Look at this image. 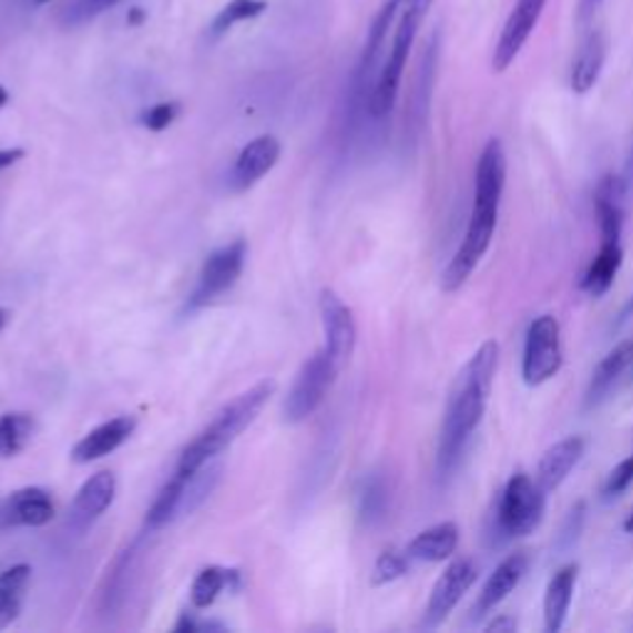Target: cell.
<instances>
[{
    "instance_id": "cell-1",
    "label": "cell",
    "mask_w": 633,
    "mask_h": 633,
    "mask_svg": "<svg viewBox=\"0 0 633 633\" xmlns=\"http://www.w3.org/2000/svg\"><path fill=\"white\" fill-rule=\"evenodd\" d=\"M498 361H500L498 341L496 339L482 341L473 357L468 359L466 367L458 371L453 386H450L436 450L438 480H448L458 470L460 460H463L470 438H473L482 416H486L492 381H496Z\"/></svg>"
},
{
    "instance_id": "cell-2",
    "label": "cell",
    "mask_w": 633,
    "mask_h": 633,
    "mask_svg": "<svg viewBox=\"0 0 633 633\" xmlns=\"http://www.w3.org/2000/svg\"><path fill=\"white\" fill-rule=\"evenodd\" d=\"M273 394H275V381L265 379L251 386V389L243 391L241 396H235V399L225 406L223 411H218V416L213 418V421L184 448V453H181L176 466L178 473L186 476L196 473V470H201L203 466H208L213 458L221 456L223 450L255 421L257 414L263 411V406L270 401Z\"/></svg>"
},
{
    "instance_id": "cell-3",
    "label": "cell",
    "mask_w": 633,
    "mask_h": 633,
    "mask_svg": "<svg viewBox=\"0 0 633 633\" xmlns=\"http://www.w3.org/2000/svg\"><path fill=\"white\" fill-rule=\"evenodd\" d=\"M421 23H423L421 16L399 8V18H396V25L391 32L389 52H386V58L377 72V80H374L371 92L367 96V110L374 120H384V116H389L394 110L404 80L406 62H409L416 32L421 28Z\"/></svg>"
},
{
    "instance_id": "cell-4",
    "label": "cell",
    "mask_w": 633,
    "mask_h": 633,
    "mask_svg": "<svg viewBox=\"0 0 633 633\" xmlns=\"http://www.w3.org/2000/svg\"><path fill=\"white\" fill-rule=\"evenodd\" d=\"M547 508V492L540 488L538 480H532L528 473H514L506 490H502L496 524L498 532L506 540L528 538L540 528Z\"/></svg>"
},
{
    "instance_id": "cell-5",
    "label": "cell",
    "mask_w": 633,
    "mask_h": 633,
    "mask_svg": "<svg viewBox=\"0 0 633 633\" xmlns=\"http://www.w3.org/2000/svg\"><path fill=\"white\" fill-rule=\"evenodd\" d=\"M337 361L329 357L327 349L313 354V357L299 367L293 389H289L283 406L289 423H303L319 409L321 401L327 399L331 384L337 379Z\"/></svg>"
},
{
    "instance_id": "cell-6",
    "label": "cell",
    "mask_w": 633,
    "mask_h": 633,
    "mask_svg": "<svg viewBox=\"0 0 633 633\" xmlns=\"http://www.w3.org/2000/svg\"><path fill=\"white\" fill-rule=\"evenodd\" d=\"M498 208H478L473 206L468 221V231L463 235V243L456 251V255L450 257V263L446 265V270L441 275V289L443 293H458L460 287L468 283V277L476 273V267L480 265L482 255L488 253L492 235L498 228Z\"/></svg>"
},
{
    "instance_id": "cell-7",
    "label": "cell",
    "mask_w": 633,
    "mask_h": 633,
    "mask_svg": "<svg viewBox=\"0 0 633 633\" xmlns=\"http://www.w3.org/2000/svg\"><path fill=\"white\" fill-rule=\"evenodd\" d=\"M564 364L562 329L552 315H540L532 321L524 337L522 351V381L528 386H542L560 374Z\"/></svg>"
},
{
    "instance_id": "cell-8",
    "label": "cell",
    "mask_w": 633,
    "mask_h": 633,
    "mask_svg": "<svg viewBox=\"0 0 633 633\" xmlns=\"http://www.w3.org/2000/svg\"><path fill=\"white\" fill-rule=\"evenodd\" d=\"M245 255H248V245L245 241H233L223 248L213 251L206 261L201 265L198 283L193 287L188 307H203L216 299L218 295L228 293V289L238 283V277L243 273Z\"/></svg>"
},
{
    "instance_id": "cell-9",
    "label": "cell",
    "mask_w": 633,
    "mask_h": 633,
    "mask_svg": "<svg viewBox=\"0 0 633 633\" xmlns=\"http://www.w3.org/2000/svg\"><path fill=\"white\" fill-rule=\"evenodd\" d=\"M544 6L547 0H518L514 3L506 25H502L498 45L492 50V72H506L520 58L522 48L528 45L534 28L540 23Z\"/></svg>"
},
{
    "instance_id": "cell-10",
    "label": "cell",
    "mask_w": 633,
    "mask_h": 633,
    "mask_svg": "<svg viewBox=\"0 0 633 633\" xmlns=\"http://www.w3.org/2000/svg\"><path fill=\"white\" fill-rule=\"evenodd\" d=\"M476 579H478V566L470 560L450 562L431 589V599H428L423 614V626L428 629L441 626L450 616V611L460 604V599L468 594V589L476 584Z\"/></svg>"
},
{
    "instance_id": "cell-11",
    "label": "cell",
    "mask_w": 633,
    "mask_h": 633,
    "mask_svg": "<svg viewBox=\"0 0 633 633\" xmlns=\"http://www.w3.org/2000/svg\"><path fill=\"white\" fill-rule=\"evenodd\" d=\"M321 325H325V349L341 369L357 347V321L351 307L341 303L335 289H321L319 297Z\"/></svg>"
},
{
    "instance_id": "cell-12",
    "label": "cell",
    "mask_w": 633,
    "mask_h": 633,
    "mask_svg": "<svg viewBox=\"0 0 633 633\" xmlns=\"http://www.w3.org/2000/svg\"><path fill=\"white\" fill-rule=\"evenodd\" d=\"M55 518V506L48 490L23 488L0 500V530L8 528H42Z\"/></svg>"
},
{
    "instance_id": "cell-13",
    "label": "cell",
    "mask_w": 633,
    "mask_h": 633,
    "mask_svg": "<svg viewBox=\"0 0 633 633\" xmlns=\"http://www.w3.org/2000/svg\"><path fill=\"white\" fill-rule=\"evenodd\" d=\"M506 178H508V159L506 149H502L500 139H490L482 149L476 166V203L478 208H498L502 193H506Z\"/></svg>"
},
{
    "instance_id": "cell-14",
    "label": "cell",
    "mask_w": 633,
    "mask_h": 633,
    "mask_svg": "<svg viewBox=\"0 0 633 633\" xmlns=\"http://www.w3.org/2000/svg\"><path fill=\"white\" fill-rule=\"evenodd\" d=\"M609 52V40L604 28H586V32L579 40L576 55L572 60L570 72V88L574 94H586L594 90V84L602 78L604 62Z\"/></svg>"
},
{
    "instance_id": "cell-15",
    "label": "cell",
    "mask_w": 633,
    "mask_h": 633,
    "mask_svg": "<svg viewBox=\"0 0 633 633\" xmlns=\"http://www.w3.org/2000/svg\"><path fill=\"white\" fill-rule=\"evenodd\" d=\"M280 152H283L280 142L270 134L257 136L251 144H245L231 171L233 188L235 191L253 188L265 174H270L273 166L277 164V159H280Z\"/></svg>"
},
{
    "instance_id": "cell-16",
    "label": "cell",
    "mask_w": 633,
    "mask_h": 633,
    "mask_svg": "<svg viewBox=\"0 0 633 633\" xmlns=\"http://www.w3.org/2000/svg\"><path fill=\"white\" fill-rule=\"evenodd\" d=\"M136 418L134 416H116L110 421L92 428V431L80 438L72 448V460L74 463H92V460H100L104 456L114 453L116 448L129 441V436L134 433Z\"/></svg>"
},
{
    "instance_id": "cell-17",
    "label": "cell",
    "mask_w": 633,
    "mask_h": 633,
    "mask_svg": "<svg viewBox=\"0 0 633 633\" xmlns=\"http://www.w3.org/2000/svg\"><path fill=\"white\" fill-rule=\"evenodd\" d=\"M586 450V441L582 436H566L562 441H557L544 450V456L540 458L538 473L534 480L540 482V488L544 492H552L562 486V482L570 478L572 470L579 466Z\"/></svg>"
},
{
    "instance_id": "cell-18",
    "label": "cell",
    "mask_w": 633,
    "mask_h": 633,
    "mask_svg": "<svg viewBox=\"0 0 633 633\" xmlns=\"http://www.w3.org/2000/svg\"><path fill=\"white\" fill-rule=\"evenodd\" d=\"M530 570V557L528 554H510L508 560H502L496 572L488 576V582L482 584L480 589V596H478V604H476V614H490L492 609L500 606L506 599L514 592V589L520 586V582L524 579Z\"/></svg>"
},
{
    "instance_id": "cell-19",
    "label": "cell",
    "mask_w": 633,
    "mask_h": 633,
    "mask_svg": "<svg viewBox=\"0 0 633 633\" xmlns=\"http://www.w3.org/2000/svg\"><path fill=\"white\" fill-rule=\"evenodd\" d=\"M624 178L604 176L599 181L594 191V213L602 241H621V228H624Z\"/></svg>"
},
{
    "instance_id": "cell-20",
    "label": "cell",
    "mask_w": 633,
    "mask_h": 633,
    "mask_svg": "<svg viewBox=\"0 0 633 633\" xmlns=\"http://www.w3.org/2000/svg\"><path fill=\"white\" fill-rule=\"evenodd\" d=\"M116 496V478L112 473H94L90 480H84V486L78 490V496L72 500L70 520L80 528H88L104 510L112 506Z\"/></svg>"
},
{
    "instance_id": "cell-21",
    "label": "cell",
    "mask_w": 633,
    "mask_h": 633,
    "mask_svg": "<svg viewBox=\"0 0 633 633\" xmlns=\"http://www.w3.org/2000/svg\"><path fill=\"white\" fill-rule=\"evenodd\" d=\"M629 371H633V339L621 341V345H616L596 364L592 381H589L586 389V406L602 404Z\"/></svg>"
},
{
    "instance_id": "cell-22",
    "label": "cell",
    "mask_w": 633,
    "mask_h": 633,
    "mask_svg": "<svg viewBox=\"0 0 633 633\" xmlns=\"http://www.w3.org/2000/svg\"><path fill=\"white\" fill-rule=\"evenodd\" d=\"M576 574H579V566L566 564L550 579V584H547L544 604H542L547 633H560L564 629L566 614H570V609H572Z\"/></svg>"
},
{
    "instance_id": "cell-23",
    "label": "cell",
    "mask_w": 633,
    "mask_h": 633,
    "mask_svg": "<svg viewBox=\"0 0 633 633\" xmlns=\"http://www.w3.org/2000/svg\"><path fill=\"white\" fill-rule=\"evenodd\" d=\"M458 540H460L458 524L441 522L423 532H418L416 538L409 542V547H406V554L418 562H446L453 557Z\"/></svg>"
},
{
    "instance_id": "cell-24",
    "label": "cell",
    "mask_w": 633,
    "mask_h": 633,
    "mask_svg": "<svg viewBox=\"0 0 633 633\" xmlns=\"http://www.w3.org/2000/svg\"><path fill=\"white\" fill-rule=\"evenodd\" d=\"M621 265H624V248H621V241H602L592 265L586 267V273L582 277L584 293L589 297H604L611 285H614Z\"/></svg>"
},
{
    "instance_id": "cell-25",
    "label": "cell",
    "mask_w": 633,
    "mask_h": 633,
    "mask_svg": "<svg viewBox=\"0 0 633 633\" xmlns=\"http://www.w3.org/2000/svg\"><path fill=\"white\" fill-rule=\"evenodd\" d=\"M30 566L16 564L0 574V631L8 629L23 609V596L30 584Z\"/></svg>"
},
{
    "instance_id": "cell-26",
    "label": "cell",
    "mask_w": 633,
    "mask_h": 633,
    "mask_svg": "<svg viewBox=\"0 0 633 633\" xmlns=\"http://www.w3.org/2000/svg\"><path fill=\"white\" fill-rule=\"evenodd\" d=\"M186 482L188 476L186 473H174L164 488L159 490V496L154 498L152 508L146 512V528L149 530H159L164 524L174 522L176 518H181V502H184V492H186Z\"/></svg>"
},
{
    "instance_id": "cell-27",
    "label": "cell",
    "mask_w": 633,
    "mask_h": 633,
    "mask_svg": "<svg viewBox=\"0 0 633 633\" xmlns=\"http://www.w3.org/2000/svg\"><path fill=\"white\" fill-rule=\"evenodd\" d=\"M241 574L235 570H223V566H206V570L198 572V576L193 579L191 584V604L196 609H208L216 602L218 594L225 586H238Z\"/></svg>"
},
{
    "instance_id": "cell-28",
    "label": "cell",
    "mask_w": 633,
    "mask_h": 633,
    "mask_svg": "<svg viewBox=\"0 0 633 633\" xmlns=\"http://www.w3.org/2000/svg\"><path fill=\"white\" fill-rule=\"evenodd\" d=\"M32 433H35V418L23 411L0 416V458H13L23 450Z\"/></svg>"
},
{
    "instance_id": "cell-29",
    "label": "cell",
    "mask_w": 633,
    "mask_h": 633,
    "mask_svg": "<svg viewBox=\"0 0 633 633\" xmlns=\"http://www.w3.org/2000/svg\"><path fill=\"white\" fill-rule=\"evenodd\" d=\"M265 10H267V0H231V3H225L218 10V16L213 18L211 38H221L238 23L261 18Z\"/></svg>"
},
{
    "instance_id": "cell-30",
    "label": "cell",
    "mask_w": 633,
    "mask_h": 633,
    "mask_svg": "<svg viewBox=\"0 0 633 633\" xmlns=\"http://www.w3.org/2000/svg\"><path fill=\"white\" fill-rule=\"evenodd\" d=\"M409 554H401L396 550H386L379 554L377 564H374V576H371V584L384 586V584H391L396 579H401L406 572H409Z\"/></svg>"
},
{
    "instance_id": "cell-31",
    "label": "cell",
    "mask_w": 633,
    "mask_h": 633,
    "mask_svg": "<svg viewBox=\"0 0 633 633\" xmlns=\"http://www.w3.org/2000/svg\"><path fill=\"white\" fill-rule=\"evenodd\" d=\"M120 0H70L62 10V23L64 25H82L88 20L102 16L104 10L114 8Z\"/></svg>"
},
{
    "instance_id": "cell-32",
    "label": "cell",
    "mask_w": 633,
    "mask_h": 633,
    "mask_svg": "<svg viewBox=\"0 0 633 633\" xmlns=\"http://www.w3.org/2000/svg\"><path fill=\"white\" fill-rule=\"evenodd\" d=\"M386 508V486L381 478H369L364 482L361 496H359V514L361 520L374 522L379 520Z\"/></svg>"
},
{
    "instance_id": "cell-33",
    "label": "cell",
    "mask_w": 633,
    "mask_h": 633,
    "mask_svg": "<svg viewBox=\"0 0 633 633\" xmlns=\"http://www.w3.org/2000/svg\"><path fill=\"white\" fill-rule=\"evenodd\" d=\"M633 486V456L624 458L621 463L611 470L604 488H602V496L609 498H619L621 492H626Z\"/></svg>"
},
{
    "instance_id": "cell-34",
    "label": "cell",
    "mask_w": 633,
    "mask_h": 633,
    "mask_svg": "<svg viewBox=\"0 0 633 633\" xmlns=\"http://www.w3.org/2000/svg\"><path fill=\"white\" fill-rule=\"evenodd\" d=\"M181 106L176 102H159L142 114V124L149 132H164L169 124H174Z\"/></svg>"
},
{
    "instance_id": "cell-35",
    "label": "cell",
    "mask_w": 633,
    "mask_h": 633,
    "mask_svg": "<svg viewBox=\"0 0 633 633\" xmlns=\"http://www.w3.org/2000/svg\"><path fill=\"white\" fill-rule=\"evenodd\" d=\"M486 631H490V633H512V631H518V621H514V616L502 614L498 619H492L490 624L486 626Z\"/></svg>"
},
{
    "instance_id": "cell-36",
    "label": "cell",
    "mask_w": 633,
    "mask_h": 633,
    "mask_svg": "<svg viewBox=\"0 0 633 633\" xmlns=\"http://www.w3.org/2000/svg\"><path fill=\"white\" fill-rule=\"evenodd\" d=\"M599 6H602V0H579V23H589V20L594 18V13L599 10Z\"/></svg>"
},
{
    "instance_id": "cell-37",
    "label": "cell",
    "mask_w": 633,
    "mask_h": 633,
    "mask_svg": "<svg viewBox=\"0 0 633 633\" xmlns=\"http://www.w3.org/2000/svg\"><path fill=\"white\" fill-rule=\"evenodd\" d=\"M433 0H399V8L401 10H411V13L426 18L428 10H431Z\"/></svg>"
},
{
    "instance_id": "cell-38",
    "label": "cell",
    "mask_w": 633,
    "mask_h": 633,
    "mask_svg": "<svg viewBox=\"0 0 633 633\" xmlns=\"http://www.w3.org/2000/svg\"><path fill=\"white\" fill-rule=\"evenodd\" d=\"M23 156H25L23 149H0V171H6L13 164H18V161Z\"/></svg>"
},
{
    "instance_id": "cell-39",
    "label": "cell",
    "mask_w": 633,
    "mask_h": 633,
    "mask_svg": "<svg viewBox=\"0 0 633 633\" xmlns=\"http://www.w3.org/2000/svg\"><path fill=\"white\" fill-rule=\"evenodd\" d=\"M144 20H146V10L144 8H129V13H126V23L129 25L139 28V25H144Z\"/></svg>"
},
{
    "instance_id": "cell-40",
    "label": "cell",
    "mask_w": 633,
    "mask_h": 633,
    "mask_svg": "<svg viewBox=\"0 0 633 633\" xmlns=\"http://www.w3.org/2000/svg\"><path fill=\"white\" fill-rule=\"evenodd\" d=\"M50 0H23L25 8H40V6H48Z\"/></svg>"
},
{
    "instance_id": "cell-41",
    "label": "cell",
    "mask_w": 633,
    "mask_h": 633,
    "mask_svg": "<svg viewBox=\"0 0 633 633\" xmlns=\"http://www.w3.org/2000/svg\"><path fill=\"white\" fill-rule=\"evenodd\" d=\"M8 319H10V313H8V309H3V307H0V331H3V329H6V325H8Z\"/></svg>"
},
{
    "instance_id": "cell-42",
    "label": "cell",
    "mask_w": 633,
    "mask_h": 633,
    "mask_svg": "<svg viewBox=\"0 0 633 633\" xmlns=\"http://www.w3.org/2000/svg\"><path fill=\"white\" fill-rule=\"evenodd\" d=\"M8 100H10V94H8V90L3 88V84H0V110H3V106L8 104Z\"/></svg>"
},
{
    "instance_id": "cell-43",
    "label": "cell",
    "mask_w": 633,
    "mask_h": 633,
    "mask_svg": "<svg viewBox=\"0 0 633 633\" xmlns=\"http://www.w3.org/2000/svg\"><path fill=\"white\" fill-rule=\"evenodd\" d=\"M624 530H626V532H633V514L624 522Z\"/></svg>"
},
{
    "instance_id": "cell-44",
    "label": "cell",
    "mask_w": 633,
    "mask_h": 633,
    "mask_svg": "<svg viewBox=\"0 0 633 633\" xmlns=\"http://www.w3.org/2000/svg\"><path fill=\"white\" fill-rule=\"evenodd\" d=\"M626 315H633V295L629 299V305H626Z\"/></svg>"
},
{
    "instance_id": "cell-45",
    "label": "cell",
    "mask_w": 633,
    "mask_h": 633,
    "mask_svg": "<svg viewBox=\"0 0 633 633\" xmlns=\"http://www.w3.org/2000/svg\"><path fill=\"white\" fill-rule=\"evenodd\" d=\"M629 176H633V154H631V161H629Z\"/></svg>"
}]
</instances>
